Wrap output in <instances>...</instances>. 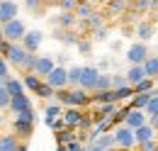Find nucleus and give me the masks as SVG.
Instances as JSON below:
<instances>
[{"instance_id": "nucleus-3", "label": "nucleus", "mask_w": 158, "mask_h": 151, "mask_svg": "<svg viewBox=\"0 0 158 151\" xmlns=\"http://www.w3.org/2000/svg\"><path fill=\"white\" fill-rule=\"evenodd\" d=\"M2 34H5L7 41H22V37L27 34V24L20 17H15V19H10L7 24H2Z\"/></svg>"}, {"instance_id": "nucleus-12", "label": "nucleus", "mask_w": 158, "mask_h": 151, "mask_svg": "<svg viewBox=\"0 0 158 151\" xmlns=\"http://www.w3.org/2000/svg\"><path fill=\"white\" fill-rule=\"evenodd\" d=\"M80 117H83V110H78V107H66L63 114H61V122H63L68 129H78Z\"/></svg>"}, {"instance_id": "nucleus-29", "label": "nucleus", "mask_w": 158, "mask_h": 151, "mask_svg": "<svg viewBox=\"0 0 158 151\" xmlns=\"http://www.w3.org/2000/svg\"><path fill=\"white\" fill-rule=\"evenodd\" d=\"M129 10H131L136 17L139 15H146V12H151V0H131Z\"/></svg>"}, {"instance_id": "nucleus-50", "label": "nucleus", "mask_w": 158, "mask_h": 151, "mask_svg": "<svg viewBox=\"0 0 158 151\" xmlns=\"http://www.w3.org/2000/svg\"><path fill=\"white\" fill-rule=\"evenodd\" d=\"M153 95H158V90H153Z\"/></svg>"}, {"instance_id": "nucleus-37", "label": "nucleus", "mask_w": 158, "mask_h": 151, "mask_svg": "<svg viewBox=\"0 0 158 151\" xmlns=\"http://www.w3.org/2000/svg\"><path fill=\"white\" fill-rule=\"evenodd\" d=\"M76 46H78V51H80V54H85V56H88V54L93 51V39H85V37H80Z\"/></svg>"}, {"instance_id": "nucleus-2", "label": "nucleus", "mask_w": 158, "mask_h": 151, "mask_svg": "<svg viewBox=\"0 0 158 151\" xmlns=\"http://www.w3.org/2000/svg\"><path fill=\"white\" fill-rule=\"evenodd\" d=\"M112 134H114V144H117V149H122V151H131V149H136L134 129H129L127 124H117Z\"/></svg>"}, {"instance_id": "nucleus-49", "label": "nucleus", "mask_w": 158, "mask_h": 151, "mask_svg": "<svg viewBox=\"0 0 158 151\" xmlns=\"http://www.w3.org/2000/svg\"><path fill=\"white\" fill-rule=\"evenodd\" d=\"M122 2H127V5H131V0H122Z\"/></svg>"}, {"instance_id": "nucleus-28", "label": "nucleus", "mask_w": 158, "mask_h": 151, "mask_svg": "<svg viewBox=\"0 0 158 151\" xmlns=\"http://www.w3.org/2000/svg\"><path fill=\"white\" fill-rule=\"evenodd\" d=\"M95 10H98V7H95V2H78V7H76V12H73V15H76L78 19H88Z\"/></svg>"}, {"instance_id": "nucleus-39", "label": "nucleus", "mask_w": 158, "mask_h": 151, "mask_svg": "<svg viewBox=\"0 0 158 151\" xmlns=\"http://www.w3.org/2000/svg\"><path fill=\"white\" fill-rule=\"evenodd\" d=\"M107 34H110V27L105 24V27H100V29H95V32H93V41H105V39H107Z\"/></svg>"}, {"instance_id": "nucleus-7", "label": "nucleus", "mask_w": 158, "mask_h": 151, "mask_svg": "<svg viewBox=\"0 0 158 151\" xmlns=\"http://www.w3.org/2000/svg\"><path fill=\"white\" fill-rule=\"evenodd\" d=\"M54 90H61V88H68V68H63V66H56L51 73L44 78Z\"/></svg>"}, {"instance_id": "nucleus-9", "label": "nucleus", "mask_w": 158, "mask_h": 151, "mask_svg": "<svg viewBox=\"0 0 158 151\" xmlns=\"http://www.w3.org/2000/svg\"><path fill=\"white\" fill-rule=\"evenodd\" d=\"M98 76H100V71L95 68V66H83V73H80V83H78V88L88 90V93H93Z\"/></svg>"}, {"instance_id": "nucleus-6", "label": "nucleus", "mask_w": 158, "mask_h": 151, "mask_svg": "<svg viewBox=\"0 0 158 151\" xmlns=\"http://www.w3.org/2000/svg\"><path fill=\"white\" fill-rule=\"evenodd\" d=\"M24 56H27L24 46H22L20 41H12V44H10V51H7V56H5V61H7V66H12V68L20 71L22 63H24Z\"/></svg>"}, {"instance_id": "nucleus-14", "label": "nucleus", "mask_w": 158, "mask_h": 151, "mask_svg": "<svg viewBox=\"0 0 158 151\" xmlns=\"http://www.w3.org/2000/svg\"><path fill=\"white\" fill-rule=\"evenodd\" d=\"M29 107H32V102H29L27 93L15 95V97H10V105H7V110H10V112L15 114V117H17L20 112H24V110H29Z\"/></svg>"}, {"instance_id": "nucleus-41", "label": "nucleus", "mask_w": 158, "mask_h": 151, "mask_svg": "<svg viewBox=\"0 0 158 151\" xmlns=\"http://www.w3.org/2000/svg\"><path fill=\"white\" fill-rule=\"evenodd\" d=\"M124 85H129V83H127V78H124L122 73H114V76H112V90H117V88H124Z\"/></svg>"}, {"instance_id": "nucleus-34", "label": "nucleus", "mask_w": 158, "mask_h": 151, "mask_svg": "<svg viewBox=\"0 0 158 151\" xmlns=\"http://www.w3.org/2000/svg\"><path fill=\"white\" fill-rule=\"evenodd\" d=\"M131 88H134V93H153V78H143L141 83L131 85Z\"/></svg>"}, {"instance_id": "nucleus-22", "label": "nucleus", "mask_w": 158, "mask_h": 151, "mask_svg": "<svg viewBox=\"0 0 158 151\" xmlns=\"http://www.w3.org/2000/svg\"><path fill=\"white\" fill-rule=\"evenodd\" d=\"M24 7H27V12L29 15H34V17H41L49 7L44 5V0H24Z\"/></svg>"}, {"instance_id": "nucleus-20", "label": "nucleus", "mask_w": 158, "mask_h": 151, "mask_svg": "<svg viewBox=\"0 0 158 151\" xmlns=\"http://www.w3.org/2000/svg\"><path fill=\"white\" fill-rule=\"evenodd\" d=\"M127 10H129V5H127V2H122V0H110V2H107V10H105V15L122 17Z\"/></svg>"}, {"instance_id": "nucleus-11", "label": "nucleus", "mask_w": 158, "mask_h": 151, "mask_svg": "<svg viewBox=\"0 0 158 151\" xmlns=\"http://www.w3.org/2000/svg\"><path fill=\"white\" fill-rule=\"evenodd\" d=\"M17 12H20V5L15 0H2L0 2V24H7L10 19H15Z\"/></svg>"}, {"instance_id": "nucleus-19", "label": "nucleus", "mask_w": 158, "mask_h": 151, "mask_svg": "<svg viewBox=\"0 0 158 151\" xmlns=\"http://www.w3.org/2000/svg\"><path fill=\"white\" fill-rule=\"evenodd\" d=\"M20 144H22V141L12 132H10V134H0V151H17V149H20Z\"/></svg>"}, {"instance_id": "nucleus-24", "label": "nucleus", "mask_w": 158, "mask_h": 151, "mask_svg": "<svg viewBox=\"0 0 158 151\" xmlns=\"http://www.w3.org/2000/svg\"><path fill=\"white\" fill-rule=\"evenodd\" d=\"M95 146H100V149H105V151H112V149H117V144H114V134H100L98 139L93 141Z\"/></svg>"}, {"instance_id": "nucleus-8", "label": "nucleus", "mask_w": 158, "mask_h": 151, "mask_svg": "<svg viewBox=\"0 0 158 151\" xmlns=\"http://www.w3.org/2000/svg\"><path fill=\"white\" fill-rule=\"evenodd\" d=\"M134 32H136L139 41H148V39H153V34H156V17L139 19L136 27H134Z\"/></svg>"}, {"instance_id": "nucleus-46", "label": "nucleus", "mask_w": 158, "mask_h": 151, "mask_svg": "<svg viewBox=\"0 0 158 151\" xmlns=\"http://www.w3.org/2000/svg\"><path fill=\"white\" fill-rule=\"evenodd\" d=\"M17 151H27V144L22 141V144H20V149H17Z\"/></svg>"}, {"instance_id": "nucleus-47", "label": "nucleus", "mask_w": 158, "mask_h": 151, "mask_svg": "<svg viewBox=\"0 0 158 151\" xmlns=\"http://www.w3.org/2000/svg\"><path fill=\"white\" fill-rule=\"evenodd\" d=\"M2 39H5V34H2V24H0V41H2Z\"/></svg>"}, {"instance_id": "nucleus-53", "label": "nucleus", "mask_w": 158, "mask_h": 151, "mask_svg": "<svg viewBox=\"0 0 158 151\" xmlns=\"http://www.w3.org/2000/svg\"><path fill=\"white\" fill-rule=\"evenodd\" d=\"M0 2H2V0H0Z\"/></svg>"}, {"instance_id": "nucleus-33", "label": "nucleus", "mask_w": 158, "mask_h": 151, "mask_svg": "<svg viewBox=\"0 0 158 151\" xmlns=\"http://www.w3.org/2000/svg\"><path fill=\"white\" fill-rule=\"evenodd\" d=\"M37 58H39V54H27L24 56V63H22V73H34V66H37Z\"/></svg>"}, {"instance_id": "nucleus-42", "label": "nucleus", "mask_w": 158, "mask_h": 151, "mask_svg": "<svg viewBox=\"0 0 158 151\" xmlns=\"http://www.w3.org/2000/svg\"><path fill=\"white\" fill-rule=\"evenodd\" d=\"M158 149V139H151V141H143V144H139L136 151H156Z\"/></svg>"}, {"instance_id": "nucleus-25", "label": "nucleus", "mask_w": 158, "mask_h": 151, "mask_svg": "<svg viewBox=\"0 0 158 151\" xmlns=\"http://www.w3.org/2000/svg\"><path fill=\"white\" fill-rule=\"evenodd\" d=\"M141 66H143V71H146V78H158V54L156 56L151 54Z\"/></svg>"}, {"instance_id": "nucleus-44", "label": "nucleus", "mask_w": 158, "mask_h": 151, "mask_svg": "<svg viewBox=\"0 0 158 151\" xmlns=\"http://www.w3.org/2000/svg\"><path fill=\"white\" fill-rule=\"evenodd\" d=\"M148 124H151V127H153V132L158 134V114H151V117H148Z\"/></svg>"}, {"instance_id": "nucleus-1", "label": "nucleus", "mask_w": 158, "mask_h": 151, "mask_svg": "<svg viewBox=\"0 0 158 151\" xmlns=\"http://www.w3.org/2000/svg\"><path fill=\"white\" fill-rule=\"evenodd\" d=\"M54 97L59 100V105L63 107H78V110H88L93 105V97L88 90L83 88H61L54 93Z\"/></svg>"}, {"instance_id": "nucleus-45", "label": "nucleus", "mask_w": 158, "mask_h": 151, "mask_svg": "<svg viewBox=\"0 0 158 151\" xmlns=\"http://www.w3.org/2000/svg\"><path fill=\"white\" fill-rule=\"evenodd\" d=\"M151 15H153V17L158 15V0H151Z\"/></svg>"}, {"instance_id": "nucleus-26", "label": "nucleus", "mask_w": 158, "mask_h": 151, "mask_svg": "<svg viewBox=\"0 0 158 151\" xmlns=\"http://www.w3.org/2000/svg\"><path fill=\"white\" fill-rule=\"evenodd\" d=\"M105 90H112V76L110 73H100L95 80V88H93V93H105Z\"/></svg>"}, {"instance_id": "nucleus-10", "label": "nucleus", "mask_w": 158, "mask_h": 151, "mask_svg": "<svg viewBox=\"0 0 158 151\" xmlns=\"http://www.w3.org/2000/svg\"><path fill=\"white\" fill-rule=\"evenodd\" d=\"M41 39H44V34L41 32H37V29H32V32H27L24 37H22V46H24V51L27 54H37L39 51V46H41Z\"/></svg>"}, {"instance_id": "nucleus-38", "label": "nucleus", "mask_w": 158, "mask_h": 151, "mask_svg": "<svg viewBox=\"0 0 158 151\" xmlns=\"http://www.w3.org/2000/svg\"><path fill=\"white\" fill-rule=\"evenodd\" d=\"M143 112H146V117L158 114V95H151V100H148V105L143 107Z\"/></svg>"}, {"instance_id": "nucleus-21", "label": "nucleus", "mask_w": 158, "mask_h": 151, "mask_svg": "<svg viewBox=\"0 0 158 151\" xmlns=\"http://www.w3.org/2000/svg\"><path fill=\"white\" fill-rule=\"evenodd\" d=\"M2 85H5V90L10 93V97L24 93V85H22V80H17V78H10V76H7V78L2 80Z\"/></svg>"}, {"instance_id": "nucleus-27", "label": "nucleus", "mask_w": 158, "mask_h": 151, "mask_svg": "<svg viewBox=\"0 0 158 151\" xmlns=\"http://www.w3.org/2000/svg\"><path fill=\"white\" fill-rule=\"evenodd\" d=\"M151 95L153 93H134L131 95V110H143L146 105H148V100H151Z\"/></svg>"}, {"instance_id": "nucleus-35", "label": "nucleus", "mask_w": 158, "mask_h": 151, "mask_svg": "<svg viewBox=\"0 0 158 151\" xmlns=\"http://www.w3.org/2000/svg\"><path fill=\"white\" fill-rule=\"evenodd\" d=\"M56 7H59L61 12H76L78 0H56Z\"/></svg>"}, {"instance_id": "nucleus-48", "label": "nucleus", "mask_w": 158, "mask_h": 151, "mask_svg": "<svg viewBox=\"0 0 158 151\" xmlns=\"http://www.w3.org/2000/svg\"><path fill=\"white\" fill-rule=\"evenodd\" d=\"M78 2H95V0H78Z\"/></svg>"}, {"instance_id": "nucleus-40", "label": "nucleus", "mask_w": 158, "mask_h": 151, "mask_svg": "<svg viewBox=\"0 0 158 151\" xmlns=\"http://www.w3.org/2000/svg\"><path fill=\"white\" fill-rule=\"evenodd\" d=\"M7 105H10V93H7L5 85L0 83V110H7Z\"/></svg>"}, {"instance_id": "nucleus-17", "label": "nucleus", "mask_w": 158, "mask_h": 151, "mask_svg": "<svg viewBox=\"0 0 158 151\" xmlns=\"http://www.w3.org/2000/svg\"><path fill=\"white\" fill-rule=\"evenodd\" d=\"M54 24H56L59 29H76V27H78V17H76L73 12H61L59 17L54 19Z\"/></svg>"}, {"instance_id": "nucleus-23", "label": "nucleus", "mask_w": 158, "mask_h": 151, "mask_svg": "<svg viewBox=\"0 0 158 151\" xmlns=\"http://www.w3.org/2000/svg\"><path fill=\"white\" fill-rule=\"evenodd\" d=\"M41 80H44V78H39L37 73H24V78H22V85H24L29 93H37V90H39V85H41Z\"/></svg>"}, {"instance_id": "nucleus-16", "label": "nucleus", "mask_w": 158, "mask_h": 151, "mask_svg": "<svg viewBox=\"0 0 158 151\" xmlns=\"http://www.w3.org/2000/svg\"><path fill=\"white\" fill-rule=\"evenodd\" d=\"M124 78H127V83H129V85H136V83H141V80L146 78V71H143V66H141V63H131V66H129V71L124 73Z\"/></svg>"}, {"instance_id": "nucleus-52", "label": "nucleus", "mask_w": 158, "mask_h": 151, "mask_svg": "<svg viewBox=\"0 0 158 151\" xmlns=\"http://www.w3.org/2000/svg\"><path fill=\"white\" fill-rule=\"evenodd\" d=\"M131 151H136V149H131Z\"/></svg>"}, {"instance_id": "nucleus-43", "label": "nucleus", "mask_w": 158, "mask_h": 151, "mask_svg": "<svg viewBox=\"0 0 158 151\" xmlns=\"http://www.w3.org/2000/svg\"><path fill=\"white\" fill-rule=\"evenodd\" d=\"M7 76H10V66H7V61H5V58L0 56V83H2Z\"/></svg>"}, {"instance_id": "nucleus-18", "label": "nucleus", "mask_w": 158, "mask_h": 151, "mask_svg": "<svg viewBox=\"0 0 158 151\" xmlns=\"http://www.w3.org/2000/svg\"><path fill=\"white\" fill-rule=\"evenodd\" d=\"M134 139H136V146H139V144H143V141L156 139V132H153V127L146 122V124H141L139 129H134Z\"/></svg>"}, {"instance_id": "nucleus-15", "label": "nucleus", "mask_w": 158, "mask_h": 151, "mask_svg": "<svg viewBox=\"0 0 158 151\" xmlns=\"http://www.w3.org/2000/svg\"><path fill=\"white\" fill-rule=\"evenodd\" d=\"M54 68H56V63H54L51 56H39L37 58V66H34V73L39 76V78H46Z\"/></svg>"}, {"instance_id": "nucleus-13", "label": "nucleus", "mask_w": 158, "mask_h": 151, "mask_svg": "<svg viewBox=\"0 0 158 151\" xmlns=\"http://www.w3.org/2000/svg\"><path fill=\"white\" fill-rule=\"evenodd\" d=\"M146 122H148V117H146L143 110H131V107H129V112L124 117V124H127L129 129H139V127L146 124Z\"/></svg>"}, {"instance_id": "nucleus-31", "label": "nucleus", "mask_w": 158, "mask_h": 151, "mask_svg": "<svg viewBox=\"0 0 158 151\" xmlns=\"http://www.w3.org/2000/svg\"><path fill=\"white\" fill-rule=\"evenodd\" d=\"M73 139H76V129H68V127L56 129V141H59V144H68V141H73Z\"/></svg>"}, {"instance_id": "nucleus-5", "label": "nucleus", "mask_w": 158, "mask_h": 151, "mask_svg": "<svg viewBox=\"0 0 158 151\" xmlns=\"http://www.w3.org/2000/svg\"><path fill=\"white\" fill-rule=\"evenodd\" d=\"M32 132H34V122H29V119H22V117H15V122H12V134L20 139V141H29L32 139Z\"/></svg>"}, {"instance_id": "nucleus-32", "label": "nucleus", "mask_w": 158, "mask_h": 151, "mask_svg": "<svg viewBox=\"0 0 158 151\" xmlns=\"http://www.w3.org/2000/svg\"><path fill=\"white\" fill-rule=\"evenodd\" d=\"M80 73H83V66H73V68H68V88H78Z\"/></svg>"}, {"instance_id": "nucleus-36", "label": "nucleus", "mask_w": 158, "mask_h": 151, "mask_svg": "<svg viewBox=\"0 0 158 151\" xmlns=\"http://www.w3.org/2000/svg\"><path fill=\"white\" fill-rule=\"evenodd\" d=\"M54 93H56V90H54V88H51V85H49L46 80H41L39 90H37L34 95H39V97H44V100H49V97H54Z\"/></svg>"}, {"instance_id": "nucleus-4", "label": "nucleus", "mask_w": 158, "mask_h": 151, "mask_svg": "<svg viewBox=\"0 0 158 151\" xmlns=\"http://www.w3.org/2000/svg\"><path fill=\"white\" fill-rule=\"evenodd\" d=\"M148 56H151V51H148V44L146 41H134L127 49V61L129 63H143Z\"/></svg>"}, {"instance_id": "nucleus-51", "label": "nucleus", "mask_w": 158, "mask_h": 151, "mask_svg": "<svg viewBox=\"0 0 158 151\" xmlns=\"http://www.w3.org/2000/svg\"><path fill=\"white\" fill-rule=\"evenodd\" d=\"M112 151H122V149H112Z\"/></svg>"}, {"instance_id": "nucleus-30", "label": "nucleus", "mask_w": 158, "mask_h": 151, "mask_svg": "<svg viewBox=\"0 0 158 151\" xmlns=\"http://www.w3.org/2000/svg\"><path fill=\"white\" fill-rule=\"evenodd\" d=\"M63 114V105H49L46 107V114H44V119H46V124H54L56 122V117Z\"/></svg>"}]
</instances>
